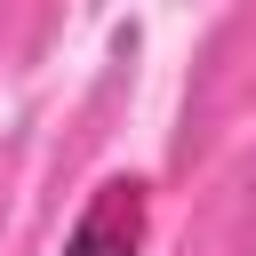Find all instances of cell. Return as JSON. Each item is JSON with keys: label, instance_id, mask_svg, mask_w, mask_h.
<instances>
[{"label": "cell", "instance_id": "obj_1", "mask_svg": "<svg viewBox=\"0 0 256 256\" xmlns=\"http://www.w3.org/2000/svg\"><path fill=\"white\" fill-rule=\"evenodd\" d=\"M64 256H144V184L136 176L96 184V200L64 232Z\"/></svg>", "mask_w": 256, "mask_h": 256}]
</instances>
